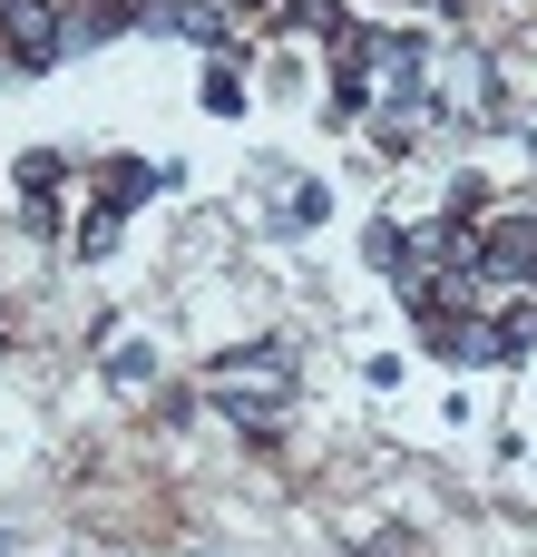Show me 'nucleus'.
<instances>
[{
    "instance_id": "nucleus-1",
    "label": "nucleus",
    "mask_w": 537,
    "mask_h": 557,
    "mask_svg": "<svg viewBox=\"0 0 537 557\" xmlns=\"http://www.w3.org/2000/svg\"><path fill=\"white\" fill-rule=\"evenodd\" d=\"M254 392H264V401H284V392H294L284 343H254V352H225V362H215V401H225L235 421H254Z\"/></svg>"
},
{
    "instance_id": "nucleus-2",
    "label": "nucleus",
    "mask_w": 537,
    "mask_h": 557,
    "mask_svg": "<svg viewBox=\"0 0 537 557\" xmlns=\"http://www.w3.org/2000/svg\"><path fill=\"white\" fill-rule=\"evenodd\" d=\"M0 39H10V69H49L68 49V10L59 0H0Z\"/></svg>"
},
{
    "instance_id": "nucleus-3",
    "label": "nucleus",
    "mask_w": 537,
    "mask_h": 557,
    "mask_svg": "<svg viewBox=\"0 0 537 557\" xmlns=\"http://www.w3.org/2000/svg\"><path fill=\"white\" fill-rule=\"evenodd\" d=\"M479 264L499 284H537V215H489L479 225Z\"/></svg>"
},
{
    "instance_id": "nucleus-4",
    "label": "nucleus",
    "mask_w": 537,
    "mask_h": 557,
    "mask_svg": "<svg viewBox=\"0 0 537 557\" xmlns=\"http://www.w3.org/2000/svg\"><path fill=\"white\" fill-rule=\"evenodd\" d=\"M88 186H98V206H117V215H127V206L157 186V166H147V157H98V176H88Z\"/></svg>"
},
{
    "instance_id": "nucleus-5",
    "label": "nucleus",
    "mask_w": 537,
    "mask_h": 557,
    "mask_svg": "<svg viewBox=\"0 0 537 557\" xmlns=\"http://www.w3.org/2000/svg\"><path fill=\"white\" fill-rule=\"evenodd\" d=\"M537 352V304H499L489 313V362H528Z\"/></svg>"
},
{
    "instance_id": "nucleus-6",
    "label": "nucleus",
    "mask_w": 537,
    "mask_h": 557,
    "mask_svg": "<svg viewBox=\"0 0 537 557\" xmlns=\"http://www.w3.org/2000/svg\"><path fill=\"white\" fill-rule=\"evenodd\" d=\"M362 255H372L382 274H411V225H401V215H372V225H362Z\"/></svg>"
},
{
    "instance_id": "nucleus-7",
    "label": "nucleus",
    "mask_w": 537,
    "mask_h": 557,
    "mask_svg": "<svg viewBox=\"0 0 537 557\" xmlns=\"http://www.w3.org/2000/svg\"><path fill=\"white\" fill-rule=\"evenodd\" d=\"M20 186H29V196H39V206H29V215H39V225H49V215H59V206H49V196H59V186H68V157H49V147H39V157H20Z\"/></svg>"
},
{
    "instance_id": "nucleus-8",
    "label": "nucleus",
    "mask_w": 537,
    "mask_h": 557,
    "mask_svg": "<svg viewBox=\"0 0 537 557\" xmlns=\"http://www.w3.org/2000/svg\"><path fill=\"white\" fill-rule=\"evenodd\" d=\"M68 245H78L88 264H98V255H117V206H88V215L68 225Z\"/></svg>"
},
{
    "instance_id": "nucleus-9",
    "label": "nucleus",
    "mask_w": 537,
    "mask_h": 557,
    "mask_svg": "<svg viewBox=\"0 0 537 557\" xmlns=\"http://www.w3.org/2000/svg\"><path fill=\"white\" fill-rule=\"evenodd\" d=\"M205 108H215V117H245V69H235V59L205 69Z\"/></svg>"
},
{
    "instance_id": "nucleus-10",
    "label": "nucleus",
    "mask_w": 537,
    "mask_h": 557,
    "mask_svg": "<svg viewBox=\"0 0 537 557\" xmlns=\"http://www.w3.org/2000/svg\"><path fill=\"white\" fill-rule=\"evenodd\" d=\"M127 20H137V10H127V0H88V10H78V20H68V29H78V39H117V29H127Z\"/></svg>"
},
{
    "instance_id": "nucleus-11",
    "label": "nucleus",
    "mask_w": 537,
    "mask_h": 557,
    "mask_svg": "<svg viewBox=\"0 0 537 557\" xmlns=\"http://www.w3.org/2000/svg\"><path fill=\"white\" fill-rule=\"evenodd\" d=\"M489 215H499V206H489V186H479V176H460V186H450V225H489Z\"/></svg>"
},
{
    "instance_id": "nucleus-12",
    "label": "nucleus",
    "mask_w": 537,
    "mask_h": 557,
    "mask_svg": "<svg viewBox=\"0 0 537 557\" xmlns=\"http://www.w3.org/2000/svg\"><path fill=\"white\" fill-rule=\"evenodd\" d=\"M323 206H333V196H323V186H313V176H303V186H294V196H284V206H274V225H323Z\"/></svg>"
}]
</instances>
